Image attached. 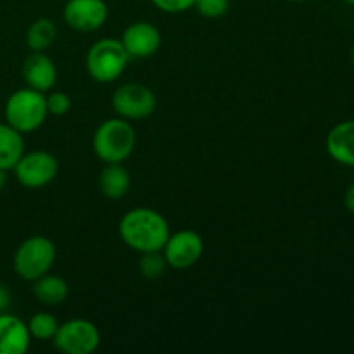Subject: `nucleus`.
Instances as JSON below:
<instances>
[{
  "instance_id": "f257e3e1",
  "label": "nucleus",
  "mask_w": 354,
  "mask_h": 354,
  "mask_svg": "<svg viewBox=\"0 0 354 354\" xmlns=\"http://www.w3.org/2000/svg\"><path fill=\"white\" fill-rule=\"evenodd\" d=\"M120 237L137 252L162 251L169 237V225L159 211L151 207L130 209L120 221Z\"/></svg>"
},
{
  "instance_id": "f03ea898",
  "label": "nucleus",
  "mask_w": 354,
  "mask_h": 354,
  "mask_svg": "<svg viewBox=\"0 0 354 354\" xmlns=\"http://www.w3.org/2000/svg\"><path fill=\"white\" fill-rule=\"evenodd\" d=\"M137 135L130 121L113 118L99 124L92 138V147L102 162H123L135 151Z\"/></svg>"
},
{
  "instance_id": "7ed1b4c3",
  "label": "nucleus",
  "mask_w": 354,
  "mask_h": 354,
  "mask_svg": "<svg viewBox=\"0 0 354 354\" xmlns=\"http://www.w3.org/2000/svg\"><path fill=\"white\" fill-rule=\"evenodd\" d=\"M3 116H6V123L19 133H31L38 130L48 116L45 93L30 86L16 90L7 99Z\"/></svg>"
},
{
  "instance_id": "20e7f679",
  "label": "nucleus",
  "mask_w": 354,
  "mask_h": 354,
  "mask_svg": "<svg viewBox=\"0 0 354 354\" xmlns=\"http://www.w3.org/2000/svg\"><path fill=\"white\" fill-rule=\"evenodd\" d=\"M130 55L118 38H102L88 48L85 57L86 73L99 83L116 82L127 69Z\"/></svg>"
},
{
  "instance_id": "39448f33",
  "label": "nucleus",
  "mask_w": 354,
  "mask_h": 354,
  "mask_svg": "<svg viewBox=\"0 0 354 354\" xmlns=\"http://www.w3.org/2000/svg\"><path fill=\"white\" fill-rule=\"evenodd\" d=\"M55 244L44 235H33L19 244L14 252L12 266L17 277L35 282L52 270L55 263Z\"/></svg>"
},
{
  "instance_id": "423d86ee",
  "label": "nucleus",
  "mask_w": 354,
  "mask_h": 354,
  "mask_svg": "<svg viewBox=\"0 0 354 354\" xmlns=\"http://www.w3.org/2000/svg\"><path fill=\"white\" fill-rule=\"evenodd\" d=\"M52 342L64 354H92L100 346V332L90 320L73 318L59 324Z\"/></svg>"
},
{
  "instance_id": "0eeeda50",
  "label": "nucleus",
  "mask_w": 354,
  "mask_h": 354,
  "mask_svg": "<svg viewBox=\"0 0 354 354\" xmlns=\"http://www.w3.org/2000/svg\"><path fill=\"white\" fill-rule=\"evenodd\" d=\"M14 176L24 189H44L59 173V162L55 156L47 151L24 152L12 168Z\"/></svg>"
},
{
  "instance_id": "6e6552de",
  "label": "nucleus",
  "mask_w": 354,
  "mask_h": 354,
  "mask_svg": "<svg viewBox=\"0 0 354 354\" xmlns=\"http://www.w3.org/2000/svg\"><path fill=\"white\" fill-rule=\"evenodd\" d=\"M158 107V99L142 83H124L113 93V109L127 121H140L151 116Z\"/></svg>"
},
{
  "instance_id": "1a4fd4ad",
  "label": "nucleus",
  "mask_w": 354,
  "mask_h": 354,
  "mask_svg": "<svg viewBox=\"0 0 354 354\" xmlns=\"http://www.w3.org/2000/svg\"><path fill=\"white\" fill-rule=\"evenodd\" d=\"M161 252L169 268L187 270L203 258L204 241L197 232L180 230L176 234H169Z\"/></svg>"
},
{
  "instance_id": "9d476101",
  "label": "nucleus",
  "mask_w": 354,
  "mask_h": 354,
  "mask_svg": "<svg viewBox=\"0 0 354 354\" xmlns=\"http://www.w3.org/2000/svg\"><path fill=\"white\" fill-rule=\"evenodd\" d=\"M62 17L75 31L90 33L100 30L107 23L109 7L106 0H68Z\"/></svg>"
},
{
  "instance_id": "9b49d317",
  "label": "nucleus",
  "mask_w": 354,
  "mask_h": 354,
  "mask_svg": "<svg viewBox=\"0 0 354 354\" xmlns=\"http://www.w3.org/2000/svg\"><path fill=\"white\" fill-rule=\"evenodd\" d=\"M124 50L130 59H145L154 55L162 44V37L158 28L147 21L131 23L121 37Z\"/></svg>"
},
{
  "instance_id": "f8f14e48",
  "label": "nucleus",
  "mask_w": 354,
  "mask_h": 354,
  "mask_svg": "<svg viewBox=\"0 0 354 354\" xmlns=\"http://www.w3.org/2000/svg\"><path fill=\"white\" fill-rule=\"evenodd\" d=\"M21 73L26 85L41 93L50 92L57 82V69L54 61L45 52H31L24 59Z\"/></svg>"
},
{
  "instance_id": "ddd939ff",
  "label": "nucleus",
  "mask_w": 354,
  "mask_h": 354,
  "mask_svg": "<svg viewBox=\"0 0 354 354\" xmlns=\"http://www.w3.org/2000/svg\"><path fill=\"white\" fill-rule=\"evenodd\" d=\"M28 324L10 313H0V354H24L30 349Z\"/></svg>"
},
{
  "instance_id": "4468645a",
  "label": "nucleus",
  "mask_w": 354,
  "mask_h": 354,
  "mask_svg": "<svg viewBox=\"0 0 354 354\" xmlns=\"http://www.w3.org/2000/svg\"><path fill=\"white\" fill-rule=\"evenodd\" d=\"M327 152L339 165L354 168V120L342 121L328 131Z\"/></svg>"
},
{
  "instance_id": "2eb2a0df",
  "label": "nucleus",
  "mask_w": 354,
  "mask_h": 354,
  "mask_svg": "<svg viewBox=\"0 0 354 354\" xmlns=\"http://www.w3.org/2000/svg\"><path fill=\"white\" fill-rule=\"evenodd\" d=\"M131 187V176L123 162H109L99 175V189L107 199H121Z\"/></svg>"
},
{
  "instance_id": "dca6fc26",
  "label": "nucleus",
  "mask_w": 354,
  "mask_h": 354,
  "mask_svg": "<svg viewBox=\"0 0 354 354\" xmlns=\"http://www.w3.org/2000/svg\"><path fill=\"white\" fill-rule=\"evenodd\" d=\"M33 296L40 301L41 304H47V306H57L66 301L69 294V286L64 279L57 275H50V273H45L44 277L37 279L33 282Z\"/></svg>"
},
{
  "instance_id": "f3484780",
  "label": "nucleus",
  "mask_w": 354,
  "mask_h": 354,
  "mask_svg": "<svg viewBox=\"0 0 354 354\" xmlns=\"http://www.w3.org/2000/svg\"><path fill=\"white\" fill-rule=\"evenodd\" d=\"M24 154L23 133L14 130L10 124L0 123V169H12Z\"/></svg>"
},
{
  "instance_id": "a211bd4d",
  "label": "nucleus",
  "mask_w": 354,
  "mask_h": 354,
  "mask_svg": "<svg viewBox=\"0 0 354 354\" xmlns=\"http://www.w3.org/2000/svg\"><path fill=\"white\" fill-rule=\"evenodd\" d=\"M57 37V28L48 17H38L26 31V44L33 52H45Z\"/></svg>"
},
{
  "instance_id": "6ab92c4d",
  "label": "nucleus",
  "mask_w": 354,
  "mask_h": 354,
  "mask_svg": "<svg viewBox=\"0 0 354 354\" xmlns=\"http://www.w3.org/2000/svg\"><path fill=\"white\" fill-rule=\"evenodd\" d=\"M59 328V322L55 320V317H52L50 313H35L33 317L28 322V330H30L31 339H37V341H52Z\"/></svg>"
},
{
  "instance_id": "aec40b11",
  "label": "nucleus",
  "mask_w": 354,
  "mask_h": 354,
  "mask_svg": "<svg viewBox=\"0 0 354 354\" xmlns=\"http://www.w3.org/2000/svg\"><path fill=\"white\" fill-rule=\"evenodd\" d=\"M166 268H168V263H166L161 251L142 252L140 263H138V270H140L142 277L149 280L159 279V277L165 275Z\"/></svg>"
},
{
  "instance_id": "412c9836",
  "label": "nucleus",
  "mask_w": 354,
  "mask_h": 354,
  "mask_svg": "<svg viewBox=\"0 0 354 354\" xmlns=\"http://www.w3.org/2000/svg\"><path fill=\"white\" fill-rule=\"evenodd\" d=\"M197 12L204 17H221L228 12L230 9V0H196Z\"/></svg>"
},
{
  "instance_id": "4be33fe9",
  "label": "nucleus",
  "mask_w": 354,
  "mask_h": 354,
  "mask_svg": "<svg viewBox=\"0 0 354 354\" xmlns=\"http://www.w3.org/2000/svg\"><path fill=\"white\" fill-rule=\"evenodd\" d=\"M47 100V111L52 116H64L71 109V99L64 92H52L45 95Z\"/></svg>"
},
{
  "instance_id": "5701e85b",
  "label": "nucleus",
  "mask_w": 354,
  "mask_h": 354,
  "mask_svg": "<svg viewBox=\"0 0 354 354\" xmlns=\"http://www.w3.org/2000/svg\"><path fill=\"white\" fill-rule=\"evenodd\" d=\"M159 10L168 14H180L196 6V0H151Z\"/></svg>"
},
{
  "instance_id": "b1692460",
  "label": "nucleus",
  "mask_w": 354,
  "mask_h": 354,
  "mask_svg": "<svg viewBox=\"0 0 354 354\" xmlns=\"http://www.w3.org/2000/svg\"><path fill=\"white\" fill-rule=\"evenodd\" d=\"M10 303H12V297H10L9 289L0 282V313H6L10 308Z\"/></svg>"
},
{
  "instance_id": "393cba45",
  "label": "nucleus",
  "mask_w": 354,
  "mask_h": 354,
  "mask_svg": "<svg viewBox=\"0 0 354 354\" xmlns=\"http://www.w3.org/2000/svg\"><path fill=\"white\" fill-rule=\"evenodd\" d=\"M344 206L349 213L354 214V183L349 185V189L346 190V196H344Z\"/></svg>"
},
{
  "instance_id": "a878e982",
  "label": "nucleus",
  "mask_w": 354,
  "mask_h": 354,
  "mask_svg": "<svg viewBox=\"0 0 354 354\" xmlns=\"http://www.w3.org/2000/svg\"><path fill=\"white\" fill-rule=\"evenodd\" d=\"M6 169H0V190L6 187V182H7V175H6Z\"/></svg>"
},
{
  "instance_id": "bb28decb",
  "label": "nucleus",
  "mask_w": 354,
  "mask_h": 354,
  "mask_svg": "<svg viewBox=\"0 0 354 354\" xmlns=\"http://www.w3.org/2000/svg\"><path fill=\"white\" fill-rule=\"evenodd\" d=\"M349 59H351V62H353V66H354V45H353V48H351V54H349Z\"/></svg>"
},
{
  "instance_id": "cd10ccee",
  "label": "nucleus",
  "mask_w": 354,
  "mask_h": 354,
  "mask_svg": "<svg viewBox=\"0 0 354 354\" xmlns=\"http://www.w3.org/2000/svg\"><path fill=\"white\" fill-rule=\"evenodd\" d=\"M290 2H297V3H299V2H306V0H290Z\"/></svg>"
},
{
  "instance_id": "c85d7f7f",
  "label": "nucleus",
  "mask_w": 354,
  "mask_h": 354,
  "mask_svg": "<svg viewBox=\"0 0 354 354\" xmlns=\"http://www.w3.org/2000/svg\"><path fill=\"white\" fill-rule=\"evenodd\" d=\"M348 3H351V6H354V0H346Z\"/></svg>"
}]
</instances>
